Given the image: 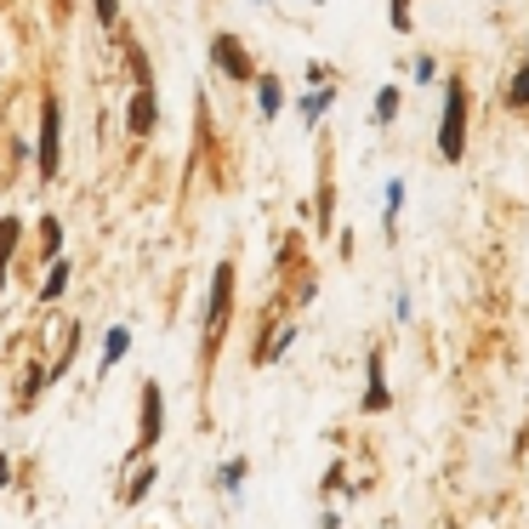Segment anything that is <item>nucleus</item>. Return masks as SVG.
<instances>
[{"label": "nucleus", "instance_id": "nucleus-1", "mask_svg": "<svg viewBox=\"0 0 529 529\" xmlns=\"http://www.w3.org/2000/svg\"><path fill=\"white\" fill-rule=\"evenodd\" d=\"M461 148H466V91L449 86L444 120H439V154H444V160H461Z\"/></svg>", "mask_w": 529, "mask_h": 529}, {"label": "nucleus", "instance_id": "nucleus-2", "mask_svg": "<svg viewBox=\"0 0 529 529\" xmlns=\"http://www.w3.org/2000/svg\"><path fill=\"white\" fill-rule=\"evenodd\" d=\"M228 302H233V268L223 262V268H216V279H211V307H206V341H216V336H223Z\"/></svg>", "mask_w": 529, "mask_h": 529}, {"label": "nucleus", "instance_id": "nucleus-3", "mask_svg": "<svg viewBox=\"0 0 529 529\" xmlns=\"http://www.w3.org/2000/svg\"><path fill=\"white\" fill-rule=\"evenodd\" d=\"M40 177H57V97L40 103Z\"/></svg>", "mask_w": 529, "mask_h": 529}, {"label": "nucleus", "instance_id": "nucleus-4", "mask_svg": "<svg viewBox=\"0 0 529 529\" xmlns=\"http://www.w3.org/2000/svg\"><path fill=\"white\" fill-rule=\"evenodd\" d=\"M211 52H216V69H228L233 80H251V63H245V52H239V40H233V35H216Z\"/></svg>", "mask_w": 529, "mask_h": 529}, {"label": "nucleus", "instance_id": "nucleus-5", "mask_svg": "<svg viewBox=\"0 0 529 529\" xmlns=\"http://www.w3.org/2000/svg\"><path fill=\"white\" fill-rule=\"evenodd\" d=\"M131 131L137 137L154 131V86H137V97H131Z\"/></svg>", "mask_w": 529, "mask_h": 529}, {"label": "nucleus", "instance_id": "nucleus-6", "mask_svg": "<svg viewBox=\"0 0 529 529\" xmlns=\"http://www.w3.org/2000/svg\"><path fill=\"white\" fill-rule=\"evenodd\" d=\"M160 439V387H143V444H154Z\"/></svg>", "mask_w": 529, "mask_h": 529}, {"label": "nucleus", "instance_id": "nucleus-7", "mask_svg": "<svg viewBox=\"0 0 529 529\" xmlns=\"http://www.w3.org/2000/svg\"><path fill=\"white\" fill-rule=\"evenodd\" d=\"M12 251H18V223H0V285H6V262H12Z\"/></svg>", "mask_w": 529, "mask_h": 529}, {"label": "nucleus", "instance_id": "nucleus-8", "mask_svg": "<svg viewBox=\"0 0 529 529\" xmlns=\"http://www.w3.org/2000/svg\"><path fill=\"white\" fill-rule=\"evenodd\" d=\"M256 97H262V114H279V108H285V91H279V80H256Z\"/></svg>", "mask_w": 529, "mask_h": 529}, {"label": "nucleus", "instance_id": "nucleus-9", "mask_svg": "<svg viewBox=\"0 0 529 529\" xmlns=\"http://www.w3.org/2000/svg\"><path fill=\"white\" fill-rule=\"evenodd\" d=\"M126 348H131L126 331H108V341H103V365H120V359H126Z\"/></svg>", "mask_w": 529, "mask_h": 529}, {"label": "nucleus", "instance_id": "nucleus-10", "mask_svg": "<svg viewBox=\"0 0 529 529\" xmlns=\"http://www.w3.org/2000/svg\"><path fill=\"white\" fill-rule=\"evenodd\" d=\"M370 410H387V387H382V359H370Z\"/></svg>", "mask_w": 529, "mask_h": 529}, {"label": "nucleus", "instance_id": "nucleus-11", "mask_svg": "<svg viewBox=\"0 0 529 529\" xmlns=\"http://www.w3.org/2000/svg\"><path fill=\"white\" fill-rule=\"evenodd\" d=\"M507 103H529V57H524V69H518V80H512V91H507Z\"/></svg>", "mask_w": 529, "mask_h": 529}, {"label": "nucleus", "instance_id": "nucleus-12", "mask_svg": "<svg viewBox=\"0 0 529 529\" xmlns=\"http://www.w3.org/2000/svg\"><path fill=\"white\" fill-rule=\"evenodd\" d=\"M63 285H69V262H57V268H52V279H46V297H57Z\"/></svg>", "mask_w": 529, "mask_h": 529}, {"label": "nucleus", "instance_id": "nucleus-13", "mask_svg": "<svg viewBox=\"0 0 529 529\" xmlns=\"http://www.w3.org/2000/svg\"><path fill=\"white\" fill-rule=\"evenodd\" d=\"M40 233H46V251H57V245H63V228H57L52 216H46V223H40Z\"/></svg>", "mask_w": 529, "mask_h": 529}, {"label": "nucleus", "instance_id": "nucleus-14", "mask_svg": "<svg viewBox=\"0 0 529 529\" xmlns=\"http://www.w3.org/2000/svg\"><path fill=\"white\" fill-rule=\"evenodd\" d=\"M324 108H331V91H314V97H307V120H319Z\"/></svg>", "mask_w": 529, "mask_h": 529}, {"label": "nucleus", "instance_id": "nucleus-15", "mask_svg": "<svg viewBox=\"0 0 529 529\" xmlns=\"http://www.w3.org/2000/svg\"><path fill=\"white\" fill-rule=\"evenodd\" d=\"M114 18H120V0H97V23L114 29Z\"/></svg>", "mask_w": 529, "mask_h": 529}, {"label": "nucleus", "instance_id": "nucleus-16", "mask_svg": "<svg viewBox=\"0 0 529 529\" xmlns=\"http://www.w3.org/2000/svg\"><path fill=\"white\" fill-rule=\"evenodd\" d=\"M393 108H399V91L387 86V91H382V103H376V114H382V120H393Z\"/></svg>", "mask_w": 529, "mask_h": 529}, {"label": "nucleus", "instance_id": "nucleus-17", "mask_svg": "<svg viewBox=\"0 0 529 529\" xmlns=\"http://www.w3.org/2000/svg\"><path fill=\"white\" fill-rule=\"evenodd\" d=\"M6 478H12V466H6V456H0V484H6Z\"/></svg>", "mask_w": 529, "mask_h": 529}]
</instances>
